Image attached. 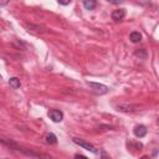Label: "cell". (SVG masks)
Here are the masks:
<instances>
[{
	"label": "cell",
	"mask_w": 159,
	"mask_h": 159,
	"mask_svg": "<svg viewBox=\"0 0 159 159\" xmlns=\"http://www.w3.org/2000/svg\"><path fill=\"white\" fill-rule=\"evenodd\" d=\"M72 142L75 143V144H77V146L82 147L83 149H86V150H89V152H92V153H95V154L98 153V150H97L92 144H91V143H87V142L82 141V139H80V138H73Z\"/></svg>",
	"instance_id": "cell-1"
},
{
	"label": "cell",
	"mask_w": 159,
	"mask_h": 159,
	"mask_svg": "<svg viewBox=\"0 0 159 159\" xmlns=\"http://www.w3.org/2000/svg\"><path fill=\"white\" fill-rule=\"evenodd\" d=\"M87 83H88V86L91 88H92L93 91H96L97 93H100V95H103V93L108 92V87L102 85V83H96V82H87Z\"/></svg>",
	"instance_id": "cell-2"
},
{
	"label": "cell",
	"mask_w": 159,
	"mask_h": 159,
	"mask_svg": "<svg viewBox=\"0 0 159 159\" xmlns=\"http://www.w3.org/2000/svg\"><path fill=\"white\" fill-rule=\"evenodd\" d=\"M49 116L50 118L54 121V122H61L64 119V113L61 111H57V109H52L49 112Z\"/></svg>",
	"instance_id": "cell-3"
},
{
	"label": "cell",
	"mask_w": 159,
	"mask_h": 159,
	"mask_svg": "<svg viewBox=\"0 0 159 159\" xmlns=\"http://www.w3.org/2000/svg\"><path fill=\"white\" fill-rule=\"evenodd\" d=\"M126 16V10L124 9H117L112 13V19L115 21H121L123 20Z\"/></svg>",
	"instance_id": "cell-4"
},
{
	"label": "cell",
	"mask_w": 159,
	"mask_h": 159,
	"mask_svg": "<svg viewBox=\"0 0 159 159\" xmlns=\"http://www.w3.org/2000/svg\"><path fill=\"white\" fill-rule=\"evenodd\" d=\"M117 108H118V111H123V112H134V111H138V106H134V104H119Z\"/></svg>",
	"instance_id": "cell-5"
},
{
	"label": "cell",
	"mask_w": 159,
	"mask_h": 159,
	"mask_svg": "<svg viewBox=\"0 0 159 159\" xmlns=\"http://www.w3.org/2000/svg\"><path fill=\"white\" fill-rule=\"evenodd\" d=\"M134 135L135 137H138V138H143L144 135L147 134V128L144 126H137L134 128Z\"/></svg>",
	"instance_id": "cell-6"
},
{
	"label": "cell",
	"mask_w": 159,
	"mask_h": 159,
	"mask_svg": "<svg viewBox=\"0 0 159 159\" xmlns=\"http://www.w3.org/2000/svg\"><path fill=\"white\" fill-rule=\"evenodd\" d=\"M83 6L87 10H93L97 6V0H83Z\"/></svg>",
	"instance_id": "cell-7"
},
{
	"label": "cell",
	"mask_w": 159,
	"mask_h": 159,
	"mask_svg": "<svg viewBox=\"0 0 159 159\" xmlns=\"http://www.w3.org/2000/svg\"><path fill=\"white\" fill-rule=\"evenodd\" d=\"M45 142L47 143V144H56L57 143V138L54 133H47L46 137H45Z\"/></svg>",
	"instance_id": "cell-8"
},
{
	"label": "cell",
	"mask_w": 159,
	"mask_h": 159,
	"mask_svg": "<svg viewBox=\"0 0 159 159\" xmlns=\"http://www.w3.org/2000/svg\"><path fill=\"white\" fill-rule=\"evenodd\" d=\"M129 39H131V41H132V42L137 44V42H139V41L142 40V35H141L138 31H133V33H131Z\"/></svg>",
	"instance_id": "cell-9"
},
{
	"label": "cell",
	"mask_w": 159,
	"mask_h": 159,
	"mask_svg": "<svg viewBox=\"0 0 159 159\" xmlns=\"http://www.w3.org/2000/svg\"><path fill=\"white\" fill-rule=\"evenodd\" d=\"M9 83H10V86H11L13 88H19V87H20V80L16 78V77H11V78L9 80Z\"/></svg>",
	"instance_id": "cell-10"
},
{
	"label": "cell",
	"mask_w": 159,
	"mask_h": 159,
	"mask_svg": "<svg viewBox=\"0 0 159 159\" xmlns=\"http://www.w3.org/2000/svg\"><path fill=\"white\" fill-rule=\"evenodd\" d=\"M135 56H143V57H146L147 56V54H146V50H142V51H137L135 52Z\"/></svg>",
	"instance_id": "cell-11"
},
{
	"label": "cell",
	"mask_w": 159,
	"mask_h": 159,
	"mask_svg": "<svg viewBox=\"0 0 159 159\" xmlns=\"http://www.w3.org/2000/svg\"><path fill=\"white\" fill-rule=\"evenodd\" d=\"M70 1H71V0H58V3L61 5H69Z\"/></svg>",
	"instance_id": "cell-12"
},
{
	"label": "cell",
	"mask_w": 159,
	"mask_h": 159,
	"mask_svg": "<svg viewBox=\"0 0 159 159\" xmlns=\"http://www.w3.org/2000/svg\"><path fill=\"white\" fill-rule=\"evenodd\" d=\"M108 3H112V4H121L123 0H107Z\"/></svg>",
	"instance_id": "cell-13"
}]
</instances>
